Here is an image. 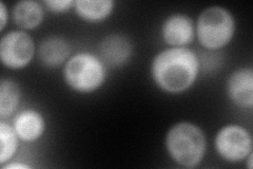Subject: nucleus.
Here are the masks:
<instances>
[{"label": "nucleus", "mask_w": 253, "mask_h": 169, "mask_svg": "<svg viewBox=\"0 0 253 169\" xmlns=\"http://www.w3.org/2000/svg\"><path fill=\"white\" fill-rule=\"evenodd\" d=\"M36 47L33 38L23 30H13L0 40V60L12 70L26 68L33 60Z\"/></svg>", "instance_id": "6"}, {"label": "nucleus", "mask_w": 253, "mask_h": 169, "mask_svg": "<svg viewBox=\"0 0 253 169\" xmlns=\"http://www.w3.org/2000/svg\"><path fill=\"white\" fill-rule=\"evenodd\" d=\"M37 52L44 67L58 68L71 57V46L63 37L53 35L42 40Z\"/></svg>", "instance_id": "11"}, {"label": "nucleus", "mask_w": 253, "mask_h": 169, "mask_svg": "<svg viewBox=\"0 0 253 169\" xmlns=\"http://www.w3.org/2000/svg\"><path fill=\"white\" fill-rule=\"evenodd\" d=\"M19 138L13 126L1 119L0 122V165L4 166L12 161L19 147Z\"/></svg>", "instance_id": "15"}, {"label": "nucleus", "mask_w": 253, "mask_h": 169, "mask_svg": "<svg viewBox=\"0 0 253 169\" xmlns=\"http://www.w3.org/2000/svg\"><path fill=\"white\" fill-rule=\"evenodd\" d=\"M235 28V20L230 11L213 5L205 9L197 17L195 36L205 49L215 51L230 44Z\"/></svg>", "instance_id": "4"}, {"label": "nucleus", "mask_w": 253, "mask_h": 169, "mask_svg": "<svg viewBox=\"0 0 253 169\" xmlns=\"http://www.w3.org/2000/svg\"><path fill=\"white\" fill-rule=\"evenodd\" d=\"M165 146L170 158L176 164L186 167H197L205 158L207 140L201 128L190 122H179L167 132Z\"/></svg>", "instance_id": "2"}, {"label": "nucleus", "mask_w": 253, "mask_h": 169, "mask_svg": "<svg viewBox=\"0 0 253 169\" xmlns=\"http://www.w3.org/2000/svg\"><path fill=\"white\" fill-rule=\"evenodd\" d=\"M252 136L243 126L229 124L221 127L214 139L217 155L227 162L236 163L246 160L252 154Z\"/></svg>", "instance_id": "5"}, {"label": "nucleus", "mask_w": 253, "mask_h": 169, "mask_svg": "<svg viewBox=\"0 0 253 169\" xmlns=\"http://www.w3.org/2000/svg\"><path fill=\"white\" fill-rule=\"evenodd\" d=\"M114 7L113 0H77L74 3L78 17L90 23L106 20L113 13Z\"/></svg>", "instance_id": "13"}, {"label": "nucleus", "mask_w": 253, "mask_h": 169, "mask_svg": "<svg viewBox=\"0 0 253 169\" xmlns=\"http://www.w3.org/2000/svg\"><path fill=\"white\" fill-rule=\"evenodd\" d=\"M200 66L199 56L189 48H168L154 56L151 76L162 91L178 94L195 84Z\"/></svg>", "instance_id": "1"}, {"label": "nucleus", "mask_w": 253, "mask_h": 169, "mask_svg": "<svg viewBox=\"0 0 253 169\" xmlns=\"http://www.w3.org/2000/svg\"><path fill=\"white\" fill-rule=\"evenodd\" d=\"M21 90L17 83L12 79L2 78L0 83V117L5 119L12 116L18 108Z\"/></svg>", "instance_id": "14"}, {"label": "nucleus", "mask_w": 253, "mask_h": 169, "mask_svg": "<svg viewBox=\"0 0 253 169\" xmlns=\"http://www.w3.org/2000/svg\"><path fill=\"white\" fill-rule=\"evenodd\" d=\"M7 17H9V14L6 11V6L3 1L0 2V19H1V23H0V31H3L6 25Z\"/></svg>", "instance_id": "17"}, {"label": "nucleus", "mask_w": 253, "mask_h": 169, "mask_svg": "<svg viewBox=\"0 0 253 169\" xmlns=\"http://www.w3.org/2000/svg\"><path fill=\"white\" fill-rule=\"evenodd\" d=\"M12 16L21 30H34L43 20L44 5L34 0H21L13 6Z\"/></svg>", "instance_id": "12"}, {"label": "nucleus", "mask_w": 253, "mask_h": 169, "mask_svg": "<svg viewBox=\"0 0 253 169\" xmlns=\"http://www.w3.org/2000/svg\"><path fill=\"white\" fill-rule=\"evenodd\" d=\"M4 169H30L31 166H29L26 163H20V162H11L7 163L4 166H2Z\"/></svg>", "instance_id": "18"}, {"label": "nucleus", "mask_w": 253, "mask_h": 169, "mask_svg": "<svg viewBox=\"0 0 253 169\" xmlns=\"http://www.w3.org/2000/svg\"><path fill=\"white\" fill-rule=\"evenodd\" d=\"M161 34L170 48H184L195 38V23L186 14L174 13L163 22Z\"/></svg>", "instance_id": "7"}, {"label": "nucleus", "mask_w": 253, "mask_h": 169, "mask_svg": "<svg viewBox=\"0 0 253 169\" xmlns=\"http://www.w3.org/2000/svg\"><path fill=\"white\" fill-rule=\"evenodd\" d=\"M229 99L242 109L253 106V71L251 68H240L229 76L227 82Z\"/></svg>", "instance_id": "9"}, {"label": "nucleus", "mask_w": 253, "mask_h": 169, "mask_svg": "<svg viewBox=\"0 0 253 169\" xmlns=\"http://www.w3.org/2000/svg\"><path fill=\"white\" fill-rule=\"evenodd\" d=\"M107 66L96 54L79 52L68 59L62 70L66 85L77 93H93L107 79Z\"/></svg>", "instance_id": "3"}, {"label": "nucleus", "mask_w": 253, "mask_h": 169, "mask_svg": "<svg viewBox=\"0 0 253 169\" xmlns=\"http://www.w3.org/2000/svg\"><path fill=\"white\" fill-rule=\"evenodd\" d=\"M12 126L21 141L31 143L39 140L43 135L45 119L39 111L26 109L18 112Z\"/></svg>", "instance_id": "10"}, {"label": "nucleus", "mask_w": 253, "mask_h": 169, "mask_svg": "<svg viewBox=\"0 0 253 169\" xmlns=\"http://www.w3.org/2000/svg\"><path fill=\"white\" fill-rule=\"evenodd\" d=\"M42 3L46 10L55 14H61L74 7L75 1L73 0H45Z\"/></svg>", "instance_id": "16"}, {"label": "nucleus", "mask_w": 253, "mask_h": 169, "mask_svg": "<svg viewBox=\"0 0 253 169\" xmlns=\"http://www.w3.org/2000/svg\"><path fill=\"white\" fill-rule=\"evenodd\" d=\"M133 46L131 40L123 34H110L101 40L98 56L107 68L124 67L131 58Z\"/></svg>", "instance_id": "8"}]
</instances>
